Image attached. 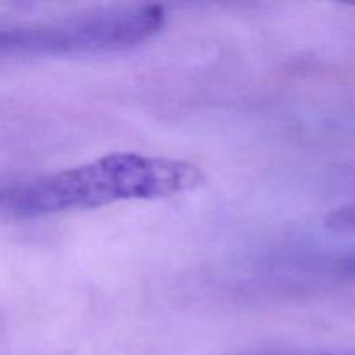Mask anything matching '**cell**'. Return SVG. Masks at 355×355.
<instances>
[{
  "label": "cell",
  "mask_w": 355,
  "mask_h": 355,
  "mask_svg": "<svg viewBox=\"0 0 355 355\" xmlns=\"http://www.w3.org/2000/svg\"><path fill=\"white\" fill-rule=\"evenodd\" d=\"M324 225L335 232H355V203L343 205L329 211L324 218Z\"/></svg>",
  "instance_id": "3"
},
{
  "label": "cell",
  "mask_w": 355,
  "mask_h": 355,
  "mask_svg": "<svg viewBox=\"0 0 355 355\" xmlns=\"http://www.w3.org/2000/svg\"><path fill=\"white\" fill-rule=\"evenodd\" d=\"M55 52V31L45 24H0V58Z\"/></svg>",
  "instance_id": "2"
},
{
  "label": "cell",
  "mask_w": 355,
  "mask_h": 355,
  "mask_svg": "<svg viewBox=\"0 0 355 355\" xmlns=\"http://www.w3.org/2000/svg\"><path fill=\"white\" fill-rule=\"evenodd\" d=\"M203 182L205 173L182 159L111 153L7 189L0 194V208L16 218H37L118 201L162 200Z\"/></svg>",
  "instance_id": "1"
},
{
  "label": "cell",
  "mask_w": 355,
  "mask_h": 355,
  "mask_svg": "<svg viewBox=\"0 0 355 355\" xmlns=\"http://www.w3.org/2000/svg\"><path fill=\"white\" fill-rule=\"evenodd\" d=\"M342 355H355V352H352V354H342Z\"/></svg>",
  "instance_id": "4"
}]
</instances>
